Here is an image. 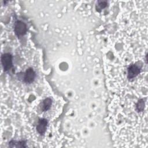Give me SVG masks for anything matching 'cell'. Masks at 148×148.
Masks as SVG:
<instances>
[{
    "label": "cell",
    "instance_id": "6da1fadb",
    "mask_svg": "<svg viewBox=\"0 0 148 148\" xmlns=\"http://www.w3.org/2000/svg\"><path fill=\"white\" fill-rule=\"evenodd\" d=\"M1 63L3 70L6 72L10 70L13 66L12 56L9 53H5L1 56Z\"/></svg>",
    "mask_w": 148,
    "mask_h": 148
},
{
    "label": "cell",
    "instance_id": "7a4b0ae2",
    "mask_svg": "<svg viewBox=\"0 0 148 148\" xmlns=\"http://www.w3.org/2000/svg\"><path fill=\"white\" fill-rule=\"evenodd\" d=\"M14 31L15 34L18 37L23 36L25 35L27 32V25L24 22L20 20H18L14 24Z\"/></svg>",
    "mask_w": 148,
    "mask_h": 148
},
{
    "label": "cell",
    "instance_id": "3957f363",
    "mask_svg": "<svg viewBox=\"0 0 148 148\" xmlns=\"http://www.w3.org/2000/svg\"><path fill=\"white\" fill-rule=\"evenodd\" d=\"M141 66L139 64H132L128 68L127 71V77L129 80L135 78L140 73Z\"/></svg>",
    "mask_w": 148,
    "mask_h": 148
},
{
    "label": "cell",
    "instance_id": "277c9868",
    "mask_svg": "<svg viewBox=\"0 0 148 148\" xmlns=\"http://www.w3.org/2000/svg\"><path fill=\"white\" fill-rule=\"evenodd\" d=\"M36 73L32 68H28L24 75V82L27 83H31L35 80Z\"/></svg>",
    "mask_w": 148,
    "mask_h": 148
},
{
    "label": "cell",
    "instance_id": "5b68a950",
    "mask_svg": "<svg viewBox=\"0 0 148 148\" xmlns=\"http://www.w3.org/2000/svg\"><path fill=\"white\" fill-rule=\"evenodd\" d=\"M47 120L45 119H39L38 125L36 126V130L38 131V132L40 134V135H43L47 128Z\"/></svg>",
    "mask_w": 148,
    "mask_h": 148
},
{
    "label": "cell",
    "instance_id": "8992f818",
    "mask_svg": "<svg viewBox=\"0 0 148 148\" xmlns=\"http://www.w3.org/2000/svg\"><path fill=\"white\" fill-rule=\"evenodd\" d=\"M8 145L9 147H26L27 146L26 145V141L25 140H10Z\"/></svg>",
    "mask_w": 148,
    "mask_h": 148
},
{
    "label": "cell",
    "instance_id": "52a82bcc",
    "mask_svg": "<svg viewBox=\"0 0 148 148\" xmlns=\"http://www.w3.org/2000/svg\"><path fill=\"white\" fill-rule=\"evenodd\" d=\"M52 105V100L50 98H47L45 99L42 103V109L43 112H46L50 109Z\"/></svg>",
    "mask_w": 148,
    "mask_h": 148
},
{
    "label": "cell",
    "instance_id": "ba28073f",
    "mask_svg": "<svg viewBox=\"0 0 148 148\" xmlns=\"http://www.w3.org/2000/svg\"><path fill=\"white\" fill-rule=\"evenodd\" d=\"M145 106V102L143 99H139L136 105V110L138 112H141L143 110Z\"/></svg>",
    "mask_w": 148,
    "mask_h": 148
},
{
    "label": "cell",
    "instance_id": "9c48e42d",
    "mask_svg": "<svg viewBox=\"0 0 148 148\" xmlns=\"http://www.w3.org/2000/svg\"><path fill=\"white\" fill-rule=\"evenodd\" d=\"M107 6V2L106 1H98V5L97 6V10L99 11L102 9L105 8Z\"/></svg>",
    "mask_w": 148,
    "mask_h": 148
}]
</instances>
